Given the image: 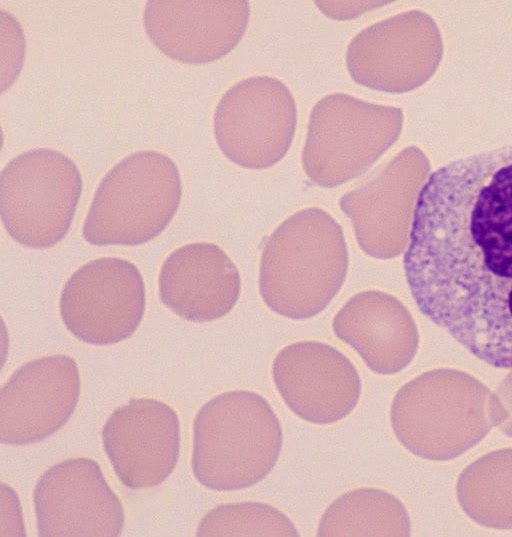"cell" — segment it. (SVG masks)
Returning a JSON list of instances; mask_svg holds the SVG:
<instances>
[{
	"label": "cell",
	"instance_id": "cell-1",
	"mask_svg": "<svg viewBox=\"0 0 512 537\" xmlns=\"http://www.w3.org/2000/svg\"><path fill=\"white\" fill-rule=\"evenodd\" d=\"M403 268L424 316L484 363L512 368V144L429 175Z\"/></svg>",
	"mask_w": 512,
	"mask_h": 537
},
{
	"label": "cell",
	"instance_id": "cell-2",
	"mask_svg": "<svg viewBox=\"0 0 512 537\" xmlns=\"http://www.w3.org/2000/svg\"><path fill=\"white\" fill-rule=\"evenodd\" d=\"M344 233L326 211L310 207L285 219L266 239L259 292L273 312L294 320L316 316L345 282Z\"/></svg>",
	"mask_w": 512,
	"mask_h": 537
},
{
	"label": "cell",
	"instance_id": "cell-3",
	"mask_svg": "<svg viewBox=\"0 0 512 537\" xmlns=\"http://www.w3.org/2000/svg\"><path fill=\"white\" fill-rule=\"evenodd\" d=\"M506 418L497 394L474 377L452 369L423 373L394 396L393 432L412 454L452 460L471 449Z\"/></svg>",
	"mask_w": 512,
	"mask_h": 537
},
{
	"label": "cell",
	"instance_id": "cell-4",
	"mask_svg": "<svg viewBox=\"0 0 512 537\" xmlns=\"http://www.w3.org/2000/svg\"><path fill=\"white\" fill-rule=\"evenodd\" d=\"M282 443L279 420L265 398L251 391L224 392L195 416L194 476L216 491L254 486L276 465Z\"/></svg>",
	"mask_w": 512,
	"mask_h": 537
},
{
	"label": "cell",
	"instance_id": "cell-5",
	"mask_svg": "<svg viewBox=\"0 0 512 537\" xmlns=\"http://www.w3.org/2000/svg\"><path fill=\"white\" fill-rule=\"evenodd\" d=\"M175 162L155 150L134 152L115 164L95 191L83 225L93 245L135 246L158 236L180 204Z\"/></svg>",
	"mask_w": 512,
	"mask_h": 537
},
{
	"label": "cell",
	"instance_id": "cell-6",
	"mask_svg": "<svg viewBox=\"0 0 512 537\" xmlns=\"http://www.w3.org/2000/svg\"><path fill=\"white\" fill-rule=\"evenodd\" d=\"M400 108L373 104L344 93L313 107L302 166L316 185L336 187L365 173L398 139Z\"/></svg>",
	"mask_w": 512,
	"mask_h": 537
},
{
	"label": "cell",
	"instance_id": "cell-7",
	"mask_svg": "<svg viewBox=\"0 0 512 537\" xmlns=\"http://www.w3.org/2000/svg\"><path fill=\"white\" fill-rule=\"evenodd\" d=\"M82 177L72 159L35 148L11 159L0 174V214L8 234L21 245L59 243L73 221Z\"/></svg>",
	"mask_w": 512,
	"mask_h": 537
},
{
	"label": "cell",
	"instance_id": "cell-8",
	"mask_svg": "<svg viewBox=\"0 0 512 537\" xmlns=\"http://www.w3.org/2000/svg\"><path fill=\"white\" fill-rule=\"evenodd\" d=\"M296 122V104L289 88L276 78L254 76L223 94L214 113V134L233 163L265 169L287 153Z\"/></svg>",
	"mask_w": 512,
	"mask_h": 537
},
{
	"label": "cell",
	"instance_id": "cell-9",
	"mask_svg": "<svg viewBox=\"0 0 512 537\" xmlns=\"http://www.w3.org/2000/svg\"><path fill=\"white\" fill-rule=\"evenodd\" d=\"M145 286L131 262L103 257L78 268L65 283L60 315L79 340L93 345L123 341L139 327L145 311Z\"/></svg>",
	"mask_w": 512,
	"mask_h": 537
},
{
	"label": "cell",
	"instance_id": "cell-10",
	"mask_svg": "<svg viewBox=\"0 0 512 537\" xmlns=\"http://www.w3.org/2000/svg\"><path fill=\"white\" fill-rule=\"evenodd\" d=\"M441 42L424 12H403L361 30L349 43L346 65L352 79L368 88L403 93L434 72Z\"/></svg>",
	"mask_w": 512,
	"mask_h": 537
},
{
	"label": "cell",
	"instance_id": "cell-11",
	"mask_svg": "<svg viewBox=\"0 0 512 537\" xmlns=\"http://www.w3.org/2000/svg\"><path fill=\"white\" fill-rule=\"evenodd\" d=\"M41 537H114L122 533L121 501L89 458L62 461L46 470L34 489Z\"/></svg>",
	"mask_w": 512,
	"mask_h": 537
},
{
	"label": "cell",
	"instance_id": "cell-12",
	"mask_svg": "<svg viewBox=\"0 0 512 537\" xmlns=\"http://www.w3.org/2000/svg\"><path fill=\"white\" fill-rule=\"evenodd\" d=\"M426 165L425 156L418 148L407 147L372 179L340 198V208L351 220L364 253L377 259H390L403 251Z\"/></svg>",
	"mask_w": 512,
	"mask_h": 537
},
{
	"label": "cell",
	"instance_id": "cell-13",
	"mask_svg": "<svg viewBox=\"0 0 512 537\" xmlns=\"http://www.w3.org/2000/svg\"><path fill=\"white\" fill-rule=\"evenodd\" d=\"M272 377L287 407L314 424L344 419L361 395V379L353 363L322 342L301 341L282 348L273 360Z\"/></svg>",
	"mask_w": 512,
	"mask_h": 537
},
{
	"label": "cell",
	"instance_id": "cell-14",
	"mask_svg": "<svg viewBox=\"0 0 512 537\" xmlns=\"http://www.w3.org/2000/svg\"><path fill=\"white\" fill-rule=\"evenodd\" d=\"M79 395V370L71 357L57 354L22 365L0 391L1 443L27 445L51 436L69 420Z\"/></svg>",
	"mask_w": 512,
	"mask_h": 537
},
{
	"label": "cell",
	"instance_id": "cell-15",
	"mask_svg": "<svg viewBox=\"0 0 512 537\" xmlns=\"http://www.w3.org/2000/svg\"><path fill=\"white\" fill-rule=\"evenodd\" d=\"M102 442L126 487H155L173 472L179 458L178 415L161 401L133 398L109 416Z\"/></svg>",
	"mask_w": 512,
	"mask_h": 537
},
{
	"label": "cell",
	"instance_id": "cell-16",
	"mask_svg": "<svg viewBox=\"0 0 512 537\" xmlns=\"http://www.w3.org/2000/svg\"><path fill=\"white\" fill-rule=\"evenodd\" d=\"M249 15L245 0H150L143 24L165 55L184 63H206L235 48Z\"/></svg>",
	"mask_w": 512,
	"mask_h": 537
},
{
	"label": "cell",
	"instance_id": "cell-17",
	"mask_svg": "<svg viewBox=\"0 0 512 537\" xmlns=\"http://www.w3.org/2000/svg\"><path fill=\"white\" fill-rule=\"evenodd\" d=\"M241 293L236 265L217 245H183L165 259L159 274L163 304L179 317L210 322L227 315Z\"/></svg>",
	"mask_w": 512,
	"mask_h": 537
},
{
	"label": "cell",
	"instance_id": "cell-18",
	"mask_svg": "<svg viewBox=\"0 0 512 537\" xmlns=\"http://www.w3.org/2000/svg\"><path fill=\"white\" fill-rule=\"evenodd\" d=\"M332 327L376 374L400 372L417 352L418 330L411 314L399 299L383 291L353 295L334 316Z\"/></svg>",
	"mask_w": 512,
	"mask_h": 537
},
{
	"label": "cell",
	"instance_id": "cell-19",
	"mask_svg": "<svg viewBox=\"0 0 512 537\" xmlns=\"http://www.w3.org/2000/svg\"><path fill=\"white\" fill-rule=\"evenodd\" d=\"M408 512L394 495L377 488H358L335 499L320 519L317 535L409 536Z\"/></svg>",
	"mask_w": 512,
	"mask_h": 537
},
{
	"label": "cell",
	"instance_id": "cell-20",
	"mask_svg": "<svg viewBox=\"0 0 512 537\" xmlns=\"http://www.w3.org/2000/svg\"><path fill=\"white\" fill-rule=\"evenodd\" d=\"M456 491L461 508L473 521L512 529V448L490 452L467 466Z\"/></svg>",
	"mask_w": 512,
	"mask_h": 537
},
{
	"label": "cell",
	"instance_id": "cell-21",
	"mask_svg": "<svg viewBox=\"0 0 512 537\" xmlns=\"http://www.w3.org/2000/svg\"><path fill=\"white\" fill-rule=\"evenodd\" d=\"M197 536H299L291 520L260 502L219 505L200 521Z\"/></svg>",
	"mask_w": 512,
	"mask_h": 537
},
{
	"label": "cell",
	"instance_id": "cell-22",
	"mask_svg": "<svg viewBox=\"0 0 512 537\" xmlns=\"http://www.w3.org/2000/svg\"><path fill=\"white\" fill-rule=\"evenodd\" d=\"M497 396L506 412L505 420L498 427L503 434L512 437V372L499 386Z\"/></svg>",
	"mask_w": 512,
	"mask_h": 537
}]
</instances>
